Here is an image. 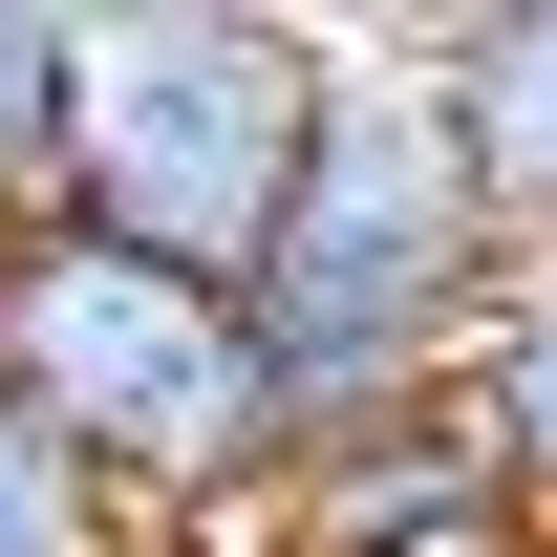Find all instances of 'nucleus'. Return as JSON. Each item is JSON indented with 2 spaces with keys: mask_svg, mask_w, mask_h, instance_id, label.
Here are the masks:
<instances>
[{
  "mask_svg": "<svg viewBox=\"0 0 557 557\" xmlns=\"http://www.w3.org/2000/svg\"><path fill=\"white\" fill-rule=\"evenodd\" d=\"M493 278H515V236H493L472 150H450V108H429L408 22H322V108H300V172H278L258 258L214 278V300H236V344H258V386H278V429L429 408V386L472 364Z\"/></svg>",
  "mask_w": 557,
  "mask_h": 557,
  "instance_id": "nucleus-1",
  "label": "nucleus"
},
{
  "mask_svg": "<svg viewBox=\"0 0 557 557\" xmlns=\"http://www.w3.org/2000/svg\"><path fill=\"white\" fill-rule=\"evenodd\" d=\"M0 408L44 429L150 557H236V515H258V472H278V386H258V344H236V300L108 258L65 214L0 236Z\"/></svg>",
  "mask_w": 557,
  "mask_h": 557,
  "instance_id": "nucleus-2",
  "label": "nucleus"
},
{
  "mask_svg": "<svg viewBox=\"0 0 557 557\" xmlns=\"http://www.w3.org/2000/svg\"><path fill=\"white\" fill-rule=\"evenodd\" d=\"M300 108H322V22H278V0H86L65 236H108L150 278H236L278 172H300Z\"/></svg>",
  "mask_w": 557,
  "mask_h": 557,
  "instance_id": "nucleus-3",
  "label": "nucleus"
},
{
  "mask_svg": "<svg viewBox=\"0 0 557 557\" xmlns=\"http://www.w3.org/2000/svg\"><path fill=\"white\" fill-rule=\"evenodd\" d=\"M236 557H536L515 472H493V429L429 386V408H344V429H278L258 515Z\"/></svg>",
  "mask_w": 557,
  "mask_h": 557,
  "instance_id": "nucleus-4",
  "label": "nucleus"
},
{
  "mask_svg": "<svg viewBox=\"0 0 557 557\" xmlns=\"http://www.w3.org/2000/svg\"><path fill=\"white\" fill-rule=\"evenodd\" d=\"M429 108H450V150H472V194L515 258H557V0H472V22H408Z\"/></svg>",
  "mask_w": 557,
  "mask_h": 557,
  "instance_id": "nucleus-5",
  "label": "nucleus"
},
{
  "mask_svg": "<svg viewBox=\"0 0 557 557\" xmlns=\"http://www.w3.org/2000/svg\"><path fill=\"white\" fill-rule=\"evenodd\" d=\"M450 408L493 429L515 515L557 536V258H515V278H493V322H472V364H450Z\"/></svg>",
  "mask_w": 557,
  "mask_h": 557,
  "instance_id": "nucleus-6",
  "label": "nucleus"
},
{
  "mask_svg": "<svg viewBox=\"0 0 557 557\" xmlns=\"http://www.w3.org/2000/svg\"><path fill=\"white\" fill-rule=\"evenodd\" d=\"M65 65H86V0H0V236L65 214Z\"/></svg>",
  "mask_w": 557,
  "mask_h": 557,
  "instance_id": "nucleus-7",
  "label": "nucleus"
},
{
  "mask_svg": "<svg viewBox=\"0 0 557 557\" xmlns=\"http://www.w3.org/2000/svg\"><path fill=\"white\" fill-rule=\"evenodd\" d=\"M0 557H150V536H129V515H108V493H86L22 408H0Z\"/></svg>",
  "mask_w": 557,
  "mask_h": 557,
  "instance_id": "nucleus-8",
  "label": "nucleus"
},
{
  "mask_svg": "<svg viewBox=\"0 0 557 557\" xmlns=\"http://www.w3.org/2000/svg\"><path fill=\"white\" fill-rule=\"evenodd\" d=\"M536 557H557V536H536Z\"/></svg>",
  "mask_w": 557,
  "mask_h": 557,
  "instance_id": "nucleus-9",
  "label": "nucleus"
}]
</instances>
